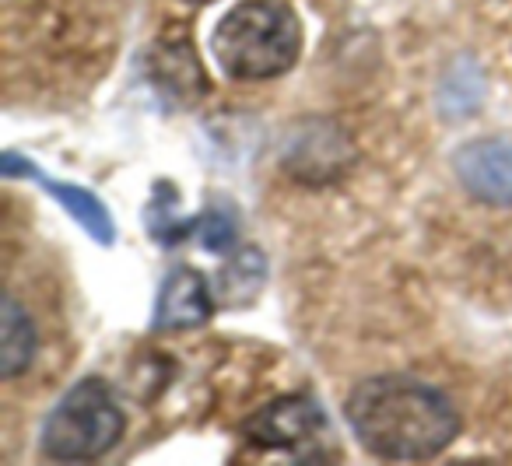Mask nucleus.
I'll return each instance as SVG.
<instances>
[{
  "label": "nucleus",
  "instance_id": "1",
  "mask_svg": "<svg viewBox=\"0 0 512 466\" xmlns=\"http://www.w3.org/2000/svg\"><path fill=\"white\" fill-rule=\"evenodd\" d=\"M344 414L372 456L397 463L439 456L460 435V414L449 396L411 375H376L358 382Z\"/></svg>",
  "mask_w": 512,
  "mask_h": 466
},
{
  "label": "nucleus",
  "instance_id": "2",
  "mask_svg": "<svg viewBox=\"0 0 512 466\" xmlns=\"http://www.w3.org/2000/svg\"><path fill=\"white\" fill-rule=\"evenodd\" d=\"M211 50L235 81L281 78L302 53V22L288 0H242L218 22Z\"/></svg>",
  "mask_w": 512,
  "mask_h": 466
},
{
  "label": "nucleus",
  "instance_id": "3",
  "mask_svg": "<svg viewBox=\"0 0 512 466\" xmlns=\"http://www.w3.org/2000/svg\"><path fill=\"white\" fill-rule=\"evenodd\" d=\"M127 414L106 379H81L64 393L43 424V452L64 463L99 459L120 445Z\"/></svg>",
  "mask_w": 512,
  "mask_h": 466
},
{
  "label": "nucleus",
  "instance_id": "4",
  "mask_svg": "<svg viewBox=\"0 0 512 466\" xmlns=\"http://www.w3.org/2000/svg\"><path fill=\"white\" fill-rule=\"evenodd\" d=\"M246 435L256 449L288 452L299 463L334 459L337 445L330 438V421L313 396H285L246 421Z\"/></svg>",
  "mask_w": 512,
  "mask_h": 466
},
{
  "label": "nucleus",
  "instance_id": "5",
  "mask_svg": "<svg viewBox=\"0 0 512 466\" xmlns=\"http://www.w3.org/2000/svg\"><path fill=\"white\" fill-rule=\"evenodd\" d=\"M456 179L474 200L488 207H512V141L484 137L453 155Z\"/></svg>",
  "mask_w": 512,
  "mask_h": 466
},
{
  "label": "nucleus",
  "instance_id": "6",
  "mask_svg": "<svg viewBox=\"0 0 512 466\" xmlns=\"http://www.w3.org/2000/svg\"><path fill=\"white\" fill-rule=\"evenodd\" d=\"M4 176H8V179H32V183H39L60 207H64L67 214H71L74 225L85 228V232L92 235L99 246H113V242H116L113 214L106 211V204H102L92 190H85V186H78V183H64V179L46 176L36 162L22 158L18 151H8V155H4Z\"/></svg>",
  "mask_w": 512,
  "mask_h": 466
},
{
  "label": "nucleus",
  "instance_id": "7",
  "mask_svg": "<svg viewBox=\"0 0 512 466\" xmlns=\"http://www.w3.org/2000/svg\"><path fill=\"white\" fill-rule=\"evenodd\" d=\"M218 298L211 295L204 274H197L193 267H176L165 277L162 291L155 302V330H193L204 326L214 312Z\"/></svg>",
  "mask_w": 512,
  "mask_h": 466
},
{
  "label": "nucleus",
  "instance_id": "8",
  "mask_svg": "<svg viewBox=\"0 0 512 466\" xmlns=\"http://www.w3.org/2000/svg\"><path fill=\"white\" fill-rule=\"evenodd\" d=\"M32 358H36V326L15 298H4L0 305V375L18 379L22 372H29Z\"/></svg>",
  "mask_w": 512,
  "mask_h": 466
},
{
  "label": "nucleus",
  "instance_id": "9",
  "mask_svg": "<svg viewBox=\"0 0 512 466\" xmlns=\"http://www.w3.org/2000/svg\"><path fill=\"white\" fill-rule=\"evenodd\" d=\"M267 281V260L260 249H239L218 270V302L225 309H246L256 302L260 288Z\"/></svg>",
  "mask_w": 512,
  "mask_h": 466
},
{
  "label": "nucleus",
  "instance_id": "10",
  "mask_svg": "<svg viewBox=\"0 0 512 466\" xmlns=\"http://www.w3.org/2000/svg\"><path fill=\"white\" fill-rule=\"evenodd\" d=\"M158 67L165 71L162 85H169L172 92L186 95V99L207 92L204 71H200L197 57H193V50L186 43H169V53H165V60H158Z\"/></svg>",
  "mask_w": 512,
  "mask_h": 466
},
{
  "label": "nucleus",
  "instance_id": "11",
  "mask_svg": "<svg viewBox=\"0 0 512 466\" xmlns=\"http://www.w3.org/2000/svg\"><path fill=\"white\" fill-rule=\"evenodd\" d=\"M193 228H197V242L204 249H211V253H225V249H232V242H235V218H232V211L211 207V211H207Z\"/></svg>",
  "mask_w": 512,
  "mask_h": 466
},
{
  "label": "nucleus",
  "instance_id": "12",
  "mask_svg": "<svg viewBox=\"0 0 512 466\" xmlns=\"http://www.w3.org/2000/svg\"><path fill=\"white\" fill-rule=\"evenodd\" d=\"M186 4H214V0H186Z\"/></svg>",
  "mask_w": 512,
  "mask_h": 466
}]
</instances>
